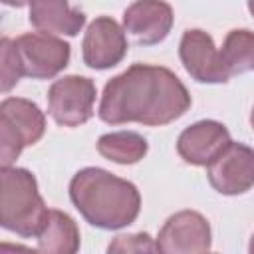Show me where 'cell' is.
I'll return each mask as SVG.
<instances>
[{
	"label": "cell",
	"instance_id": "8",
	"mask_svg": "<svg viewBox=\"0 0 254 254\" xmlns=\"http://www.w3.org/2000/svg\"><path fill=\"white\" fill-rule=\"evenodd\" d=\"M155 242L157 252L165 254L208 252L212 246L210 224L196 210H179L165 220Z\"/></svg>",
	"mask_w": 254,
	"mask_h": 254
},
{
	"label": "cell",
	"instance_id": "6",
	"mask_svg": "<svg viewBox=\"0 0 254 254\" xmlns=\"http://www.w3.org/2000/svg\"><path fill=\"white\" fill-rule=\"evenodd\" d=\"M22 73L32 79H52L69 64V44L44 32L22 34L14 40Z\"/></svg>",
	"mask_w": 254,
	"mask_h": 254
},
{
	"label": "cell",
	"instance_id": "5",
	"mask_svg": "<svg viewBox=\"0 0 254 254\" xmlns=\"http://www.w3.org/2000/svg\"><path fill=\"white\" fill-rule=\"evenodd\" d=\"M97 87L85 75H64L48 89V111L62 127H79L93 117Z\"/></svg>",
	"mask_w": 254,
	"mask_h": 254
},
{
	"label": "cell",
	"instance_id": "20",
	"mask_svg": "<svg viewBox=\"0 0 254 254\" xmlns=\"http://www.w3.org/2000/svg\"><path fill=\"white\" fill-rule=\"evenodd\" d=\"M248 252H250V254H254V234H252V238H250V244H248Z\"/></svg>",
	"mask_w": 254,
	"mask_h": 254
},
{
	"label": "cell",
	"instance_id": "13",
	"mask_svg": "<svg viewBox=\"0 0 254 254\" xmlns=\"http://www.w3.org/2000/svg\"><path fill=\"white\" fill-rule=\"evenodd\" d=\"M30 24L44 34L77 36L85 26V14L79 8H71L69 0H32Z\"/></svg>",
	"mask_w": 254,
	"mask_h": 254
},
{
	"label": "cell",
	"instance_id": "18",
	"mask_svg": "<svg viewBox=\"0 0 254 254\" xmlns=\"http://www.w3.org/2000/svg\"><path fill=\"white\" fill-rule=\"evenodd\" d=\"M107 252H157V242L147 232L119 234L109 242Z\"/></svg>",
	"mask_w": 254,
	"mask_h": 254
},
{
	"label": "cell",
	"instance_id": "21",
	"mask_svg": "<svg viewBox=\"0 0 254 254\" xmlns=\"http://www.w3.org/2000/svg\"><path fill=\"white\" fill-rule=\"evenodd\" d=\"M248 10H250V14L254 16V0H248Z\"/></svg>",
	"mask_w": 254,
	"mask_h": 254
},
{
	"label": "cell",
	"instance_id": "10",
	"mask_svg": "<svg viewBox=\"0 0 254 254\" xmlns=\"http://www.w3.org/2000/svg\"><path fill=\"white\" fill-rule=\"evenodd\" d=\"M129 42L125 36V28H121L111 16L95 18L81 42V58L83 64L91 69H109L127 56Z\"/></svg>",
	"mask_w": 254,
	"mask_h": 254
},
{
	"label": "cell",
	"instance_id": "16",
	"mask_svg": "<svg viewBox=\"0 0 254 254\" xmlns=\"http://www.w3.org/2000/svg\"><path fill=\"white\" fill-rule=\"evenodd\" d=\"M220 56L230 77L252 71L254 69V32L230 30L224 38Z\"/></svg>",
	"mask_w": 254,
	"mask_h": 254
},
{
	"label": "cell",
	"instance_id": "22",
	"mask_svg": "<svg viewBox=\"0 0 254 254\" xmlns=\"http://www.w3.org/2000/svg\"><path fill=\"white\" fill-rule=\"evenodd\" d=\"M250 125H252V129H254V107H252V111H250Z\"/></svg>",
	"mask_w": 254,
	"mask_h": 254
},
{
	"label": "cell",
	"instance_id": "7",
	"mask_svg": "<svg viewBox=\"0 0 254 254\" xmlns=\"http://www.w3.org/2000/svg\"><path fill=\"white\" fill-rule=\"evenodd\" d=\"M206 179L210 187L226 196L244 194L254 187V149L230 141L208 165Z\"/></svg>",
	"mask_w": 254,
	"mask_h": 254
},
{
	"label": "cell",
	"instance_id": "12",
	"mask_svg": "<svg viewBox=\"0 0 254 254\" xmlns=\"http://www.w3.org/2000/svg\"><path fill=\"white\" fill-rule=\"evenodd\" d=\"M228 143L230 131L220 121L202 119L181 131L177 139V153L189 165L206 167Z\"/></svg>",
	"mask_w": 254,
	"mask_h": 254
},
{
	"label": "cell",
	"instance_id": "17",
	"mask_svg": "<svg viewBox=\"0 0 254 254\" xmlns=\"http://www.w3.org/2000/svg\"><path fill=\"white\" fill-rule=\"evenodd\" d=\"M22 65L16 54L14 40L4 36L0 40V89L8 93L22 77Z\"/></svg>",
	"mask_w": 254,
	"mask_h": 254
},
{
	"label": "cell",
	"instance_id": "14",
	"mask_svg": "<svg viewBox=\"0 0 254 254\" xmlns=\"http://www.w3.org/2000/svg\"><path fill=\"white\" fill-rule=\"evenodd\" d=\"M38 250L48 254H73L79 250L81 238L75 220L64 210H50L44 230L38 234Z\"/></svg>",
	"mask_w": 254,
	"mask_h": 254
},
{
	"label": "cell",
	"instance_id": "3",
	"mask_svg": "<svg viewBox=\"0 0 254 254\" xmlns=\"http://www.w3.org/2000/svg\"><path fill=\"white\" fill-rule=\"evenodd\" d=\"M0 189L2 228L22 238H38L50 210L38 190L36 177L22 167H2Z\"/></svg>",
	"mask_w": 254,
	"mask_h": 254
},
{
	"label": "cell",
	"instance_id": "15",
	"mask_svg": "<svg viewBox=\"0 0 254 254\" xmlns=\"http://www.w3.org/2000/svg\"><path fill=\"white\" fill-rule=\"evenodd\" d=\"M149 151V143L135 131H113L97 139V153L117 165H135Z\"/></svg>",
	"mask_w": 254,
	"mask_h": 254
},
{
	"label": "cell",
	"instance_id": "11",
	"mask_svg": "<svg viewBox=\"0 0 254 254\" xmlns=\"http://www.w3.org/2000/svg\"><path fill=\"white\" fill-rule=\"evenodd\" d=\"M175 22V14L165 0H135L123 12V28L141 46L163 42Z\"/></svg>",
	"mask_w": 254,
	"mask_h": 254
},
{
	"label": "cell",
	"instance_id": "1",
	"mask_svg": "<svg viewBox=\"0 0 254 254\" xmlns=\"http://www.w3.org/2000/svg\"><path fill=\"white\" fill-rule=\"evenodd\" d=\"M190 103L189 89L169 67L133 64L105 83L97 115L109 125L161 127L183 117Z\"/></svg>",
	"mask_w": 254,
	"mask_h": 254
},
{
	"label": "cell",
	"instance_id": "9",
	"mask_svg": "<svg viewBox=\"0 0 254 254\" xmlns=\"http://www.w3.org/2000/svg\"><path fill=\"white\" fill-rule=\"evenodd\" d=\"M179 58L187 73L198 83H226L230 79L220 50H216L212 36L204 30L192 28L183 34Z\"/></svg>",
	"mask_w": 254,
	"mask_h": 254
},
{
	"label": "cell",
	"instance_id": "2",
	"mask_svg": "<svg viewBox=\"0 0 254 254\" xmlns=\"http://www.w3.org/2000/svg\"><path fill=\"white\" fill-rule=\"evenodd\" d=\"M69 200L91 226L101 230L125 228L141 212L139 189L101 167H85L71 177Z\"/></svg>",
	"mask_w": 254,
	"mask_h": 254
},
{
	"label": "cell",
	"instance_id": "19",
	"mask_svg": "<svg viewBox=\"0 0 254 254\" xmlns=\"http://www.w3.org/2000/svg\"><path fill=\"white\" fill-rule=\"evenodd\" d=\"M6 6H14V8H22V6H26V4H30L32 0H2Z\"/></svg>",
	"mask_w": 254,
	"mask_h": 254
},
{
	"label": "cell",
	"instance_id": "4",
	"mask_svg": "<svg viewBox=\"0 0 254 254\" xmlns=\"http://www.w3.org/2000/svg\"><path fill=\"white\" fill-rule=\"evenodd\" d=\"M46 133V115L30 99L6 97L0 103V163L12 167L22 149Z\"/></svg>",
	"mask_w": 254,
	"mask_h": 254
}]
</instances>
